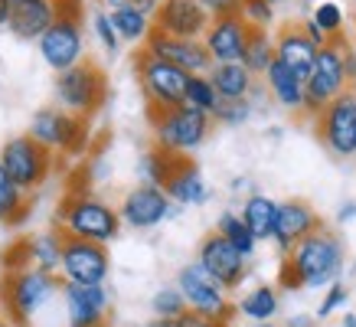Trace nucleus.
<instances>
[{
	"mask_svg": "<svg viewBox=\"0 0 356 327\" xmlns=\"http://www.w3.org/2000/svg\"><path fill=\"white\" fill-rule=\"evenodd\" d=\"M111 7H134V10H144V13H157V7H161V0H108Z\"/></svg>",
	"mask_w": 356,
	"mask_h": 327,
	"instance_id": "37998d69",
	"label": "nucleus"
},
{
	"mask_svg": "<svg viewBox=\"0 0 356 327\" xmlns=\"http://www.w3.org/2000/svg\"><path fill=\"white\" fill-rule=\"evenodd\" d=\"M343 327H356V314H353V311H346V314H343Z\"/></svg>",
	"mask_w": 356,
	"mask_h": 327,
	"instance_id": "8fccbe9b",
	"label": "nucleus"
},
{
	"mask_svg": "<svg viewBox=\"0 0 356 327\" xmlns=\"http://www.w3.org/2000/svg\"><path fill=\"white\" fill-rule=\"evenodd\" d=\"M7 17H10V0H0V30L7 26Z\"/></svg>",
	"mask_w": 356,
	"mask_h": 327,
	"instance_id": "09e8293b",
	"label": "nucleus"
},
{
	"mask_svg": "<svg viewBox=\"0 0 356 327\" xmlns=\"http://www.w3.org/2000/svg\"><path fill=\"white\" fill-rule=\"evenodd\" d=\"M180 324L184 327H229V321H213V317H203V314H196V311H186L180 317Z\"/></svg>",
	"mask_w": 356,
	"mask_h": 327,
	"instance_id": "79ce46f5",
	"label": "nucleus"
},
{
	"mask_svg": "<svg viewBox=\"0 0 356 327\" xmlns=\"http://www.w3.org/2000/svg\"><path fill=\"white\" fill-rule=\"evenodd\" d=\"M278 200H271V196L265 193H252L242 203V219H245V226L252 229V236L259 242H268L275 239V223H278Z\"/></svg>",
	"mask_w": 356,
	"mask_h": 327,
	"instance_id": "a878e982",
	"label": "nucleus"
},
{
	"mask_svg": "<svg viewBox=\"0 0 356 327\" xmlns=\"http://www.w3.org/2000/svg\"><path fill=\"white\" fill-rule=\"evenodd\" d=\"M281 308V298H278V288L275 285H255L252 292H245L238 298L236 311L248 321H255V324H268L271 317L278 314Z\"/></svg>",
	"mask_w": 356,
	"mask_h": 327,
	"instance_id": "bb28decb",
	"label": "nucleus"
},
{
	"mask_svg": "<svg viewBox=\"0 0 356 327\" xmlns=\"http://www.w3.org/2000/svg\"><path fill=\"white\" fill-rule=\"evenodd\" d=\"M92 26H95L98 43L105 46L108 53H118L121 36H118V30H115V23H111V13H95V20H92Z\"/></svg>",
	"mask_w": 356,
	"mask_h": 327,
	"instance_id": "ea45409f",
	"label": "nucleus"
},
{
	"mask_svg": "<svg viewBox=\"0 0 356 327\" xmlns=\"http://www.w3.org/2000/svg\"><path fill=\"white\" fill-rule=\"evenodd\" d=\"M317 138L334 157H353L356 154V88H346L337 95L321 115H317Z\"/></svg>",
	"mask_w": 356,
	"mask_h": 327,
	"instance_id": "f8f14e48",
	"label": "nucleus"
},
{
	"mask_svg": "<svg viewBox=\"0 0 356 327\" xmlns=\"http://www.w3.org/2000/svg\"><path fill=\"white\" fill-rule=\"evenodd\" d=\"M216 232L219 236H226L232 246H236L245 259H252L255 255V249H259V239L252 236V229L245 226V219H242V213H232V209H226V213H219L216 219Z\"/></svg>",
	"mask_w": 356,
	"mask_h": 327,
	"instance_id": "2f4dec72",
	"label": "nucleus"
},
{
	"mask_svg": "<svg viewBox=\"0 0 356 327\" xmlns=\"http://www.w3.org/2000/svg\"><path fill=\"white\" fill-rule=\"evenodd\" d=\"M121 213L115 207H108L105 200L86 193V190H72L65 193L59 216H56V229L63 236H76V239L102 242L108 246L115 236L121 232Z\"/></svg>",
	"mask_w": 356,
	"mask_h": 327,
	"instance_id": "f03ea898",
	"label": "nucleus"
},
{
	"mask_svg": "<svg viewBox=\"0 0 356 327\" xmlns=\"http://www.w3.org/2000/svg\"><path fill=\"white\" fill-rule=\"evenodd\" d=\"M163 190H167V196H170L177 207H203V203H209V196H213L203 170L190 157H177L173 161V170L167 177Z\"/></svg>",
	"mask_w": 356,
	"mask_h": 327,
	"instance_id": "412c9836",
	"label": "nucleus"
},
{
	"mask_svg": "<svg viewBox=\"0 0 356 327\" xmlns=\"http://www.w3.org/2000/svg\"><path fill=\"white\" fill-rule=\"evenodd\" d=\"M154 131V147H161L177 157H190L196 147H203L213 128V115L200 111L193 105H177L167 111H147Z\"/></svg>",
	"mask_w": 356,
	"mask_h": 327,
	"instance_id": "20e7f679",
	"label": "nucleus"
},
{
	"mask_svg": "<svg viewBox=\"0 0 356 327\" xmlns=\"http://www.w3.org/2000/svg\"><path fill=\"white\" fill-rule=\"evenodd\" d=\"M343 69H346V79H350V88H356V49L350 43L343 49Z\"/></svg>",
	"mask_w": 356,
	"mask_h": 327,
	"instance_id": "c03bdc74",
	"label": "nucleus"
},
{
	"mask_svg": "<svg viewBox=\"0 0 356 327\" xmlns=\"http://www.w3.org/2000/svg\"><path fill=\"white\" fill-rule=\"evenodd\" d=\"M144 327H184V324H180V317H154Z\"/></svg>",
	"mask_w": 356,
	"mask_h": 327,
	"instance_id": "de8ad7c7",
	"label": "nucleus"
},
{
	"mask_svg": "<svg viewBox=\"0 0 356 327\" xmlns=\"http://www.w3.org/2000/svg\"><path fill=\"white\" fill-rule=\"evenodd\" d=\"M63 301L69 327H98L105 324L111 311V298L105 285H65L63 282Z\"/></svg>",
	"mask_w": 356,
	"mask_h": 327,
	"instance_id": "a211bd4d",
	"label": "nucleus"
},
{
	"mask_svg": "<svg viewBox=\"0 0 356 327\" xmlns=\"http://www.w3.org/2000/svg\"><path fill=\"white\" fill-rule=\"evenodd\" d=\"M301 26H304V33H307V36H311V40H314V43H317V46H327V43H330V36H327V33H324V30H321V26H317V23L311 20V17H307V20H304Z\"/></svg>",
	"mask_w": 356,
	"mask_h": 327,
	"instance_id": "a18cd8bd",
	"label": "nucleus"
},
{
	"mask_svg": "<svg viewBox=\"0 0 356 327\" xmlns=\"http://www.w3.org/2000/svg\"><path fill=\"white\" fill-rule=\"evenodd\" d=\"M43 63L56 72H65L86 59V36L79 17H56V23L36 40Z\"/></svg>",
	"mask_w": 356,
	"mask_h": 327,
	"instance_id": "ddd939ff",
	"label": "nucleus"
},
{
	"mask_svg": "<svg viewBox=\"0 0 356 327\" xmlns=\"http://www.w3.org/2000/svg\"><path fill=\"white\" fill-rule=\"evenodd\" d=\"M59 17L56 0H10L7 30L20 40H40Z\"/></svg>",
	"mask_w": 356,
	"mask_h": 327,
	"instance_id": "4be33fe9",
	"label": "nucleus"
},
{
	"mask_svg": "<svg viewBox=\"0 0 356 327\" xmlns=\"http://www.w3.org/2000/svg\"><path fill=\"white\" fill-rule=\"evenodd\" d=\"M98 327H111V324H98Z\"/></svg>",
	"mask_w": 356,
	"mask_h": 327,
	"instance_id": "864d4df0",
	"label": "nucleus"
},
{
	"mask_svg": "<svg viewBox=\"0 0 356 327\" xmlns=\"http://www.w3.org/2000/svg\"><path fill=\"white\" fill-rule=\"evenodd\" d=\"M111 23L118 30L121 43H147V36L154 30V17L134 7H111Z\"/></svg>",
	"mask_w": 356,
	"mask_h": 327,
	"instance_id": "c85d7f7f",
	"label": "nucleus"
},
{
	"mask_svg": "<svg viewBox=\"0 0 356 327\" xmlns=\"http://www.w3.org/2000/svg\"><path fill=\"white\" fill-rule=\"evenodd\" d=\"M209 10L200 0H161V7L154 13V26L170 36H186V40H203L209 30Z\"/></svg>",
	"mask_w": 356,
	"mask_h": 327,
	"instance_id": "f3484780",
	"label": "nucleus"
},
{
	"mask_svg": "<svg viewBox=\"0 0 356 327\" xmlns=\"http://www.w3.org/2000/svg\"><path fill=\"white\" fill-rule=\"evenodd\" d=\"M350 219H356V200L340 203V209H337V223H350Z\"/></svg>",
	"mask_w": 356,
	"mask_h": 327,
	"instance_id": "49530a36",
	"label": "nucleus"
},
{
	"mask_svg": "<svg viewBox=\"0 0 356 327\" xmlns=\"http://www.w3.org/2000/svg\"><path fill=\"white\" fill-rule=\"evenodd\" d=\"M206 76H209V82L216 86L222 102L248 98L252 88H255V76L245 69V63H213V69H209Z\"/></svg>",
	"mask_w": 356,
	"mask_h": 327,
	"instance_id": "393cba45",
	"label": "nucleus"
},
{
	"mask_svg": "<svg viewBox=\"0 0 356 327\" xmlns=\"http://www.w3.org/2000/svg\"><path fill=\"white\" fill-rule=\"evenodd\" d=\"M324 226L321 216L314 213L311 203H304V200H284L278 207V223H275V246H278L284 255L298 246L301 239H307L311 232Z\"/></svg>",
	"mask_w": 356,
	"mask_h": 327,
	"instance_id": "aec40b11",
	"label": "nucleus"
},
{
	"mask_svg": "<svg viewBox=\"0 0 356 327\" xmlns=\"http://www.w3.org/2000/svg\"><path fill=\"white\" fill-rule=\"evenodd\" d=\"M108 95V79L92 59H82L79 65L56 72V102L59 109L72 111L79 118H92Z\"/></svg>",
	"mask_w": 356,
	"mask_h": 327,
	"instance_id": "0eeeda50",
	"label": "nucleus"
},
{
	"mask_svg": "<svg viewBox=\"0 0 356 327\" xmlns=\"http://www.w3.org/2000/svg\"><path fill=\"white\" fill-rule=\"evenodd\" d=\"M271 3H275V7H278V3H288V0H271Z\"/></svg>",
	"mask_w": 356,
	"mask_h": 327,
	"instance_id": "3c124183",
	"label": "nucleus"
},
{
	"mask_svg": "<svg viewBox=\"0 0 356 327\" xmlns=\"http://www.w3.org/2000/svg\"><path fill=\"white\" fill-rule=\"evenodd\" d=\"M311 20L317 23L330 40H340V30H343V23H346V13H343V7H340L337 0H321V3L311 10Z\"/></svg>",
	"mask_w": 356,
	"mask_h": 327,
	"instance_id": "c9c22d12",
	"label": "nucleus"
},
{
	"mask_svg": "<svg viewBox=\"0 0 356 327\" xmlns=\"http://www.w3.org/2000/svg\"><path fill=\"white\" fill-rule=\"evenodd\" d=\"M177 288L184 292L186 308L196 311V314L213 317V321H229V317L236 314V305L229 301V288H222L200 262H190V265L180 269Z\"/></svg>",
	"mask_w": 356,
	"mask_h": 327,
	"instance_id": "6e6552de",
	"label": "nucleus"
},
{
	"mask_svg": "<svg viewBox=\"0 0 356 327\" xmlns=\"http://www.w3.org/2000/svg\"><path fill=\"white\" fill-rule=\"evenodd\" d=\"M134 72H138L147 111H167V109H177V105L186 102L190 72H184L180 65L167 63V59H157V56H151L147 49H140V53L134 56Z\"/></svg>",
	"mask_w": 356,
	"mask_h": 327,
	"instance_id": "39448f33",
	"label": "nucleus"
},
{
	"mask_svg": "<svg viewBox=\"0 0 356 327\" xmlns=\"http://www.w3.org/2000/svg\"><path fill=\"white\" fill-rule=\"evenodd\" d=\"M343 262L346 249L340 236L321 226L284 255L278 285L281 288H330L334 282H340Z\"/></svg>",
	"mask_w": 356,
	"mask_h": 327,
	"instance_id": "f257e3e1",
	"label": "nucleus"
},
{
	"mask_svg": "<svg viewBox=\"0 0 356 327\" xmlns=\"http://www.w3.org/2000/svg\"><path fill=\"white\" fill-rule=\"evenodd\" d=\"M238 17L252 26V30H268L275 23V3L271 0H242Z\"/></svg>",
	"mask_w": 356,
	"mask_h": 327,
	"instance_id": "e433bc0d",
	"label": "nucleus"
},
{
	"mask_svg": "<svg viewBox=\"0 0 356 327\" xmlns=\"http://www.w3.org/2000/svg\"><path fill=\"white\" fill-rule=\"evenodd\" d=\"M265 88H268V95L278 102L281 109L288 111H304V79L294 72L291 65H284L281 59L268 65V72H265Z\"/></svg>",
	"mask_w": 356,
	"mask_h": 327,
	"instance_id": "b1692460",
	"label": "nucleus"
},
{
	"mask_svg": "<svg viewBox=\"0 0 356 327\" xmlns=\"http://www.w3.org/2000/svg\"><path fill=\"white\" fill-rule=\"evenodd\" d=\"M26 252H30V265L43 269L49 275H59V262H63V232H40L26 239Z\"/></svg>",
	"mask_w": 356,
	"mask_h": 327,
	"instance_id": "cd10ccee",
	"label": "nucleus"
},
{
	"mask_svg": "<svg viewBox=\"0 0 356 327\" xmlns=\"http://www.w3.org/2000/svg\"><path fill=\"white\" fill-rule=\"evenodd\" d=\"M118 213H121V223H124V226H131V229H154V226H161L163 219H170L173 200L167 196L163 186L138 184L134 190L124 193Z\"/></svg>",
	"mask_w": 356,
	"mask_h": 327,
	"instance_id": "dca6fc26",
	"label": "nucleus"
},
{
	"mask_svg": "<svg viewBox=\"0 0 356 327\" xmlns=\"http://www.w3.org/2000/svg\"><path fill=\"white\" fill-rule=\"evenodd\" d=\"M26 190H23L17 180H13L3 164H0V213H3V226H20L26 209H30V200H26Z\"/></svg>",
	"mask_w": 356,
	"mask_h": 327,
	"instance_id": "c756f323",
	"label": "nucleus"
},
{
	"mask_svg": "<svg viewBox=\"0 0 356 327\" xmlns=\"http://www.w3.org/2000/svg\"><path fill=\"white\" fill-rule=\"evenodd\" d=\"M242 63L252 76H265L268 65L275 63V36L268 30H252L248 33L245 53H242Z\"/></svg>",
	"mask_w": 356,
	"mask_h": 327,
	"instance_id": "7c9ffc66",
	"label": "nucleus"
},
{
	"mask_svg": "<svg viewBox=\"0 0 356 327\" xmlns=\"http://www.w3.org/2000/svg\"><path fill=\"white\" fill-rule=\"evenodd\" d=\"M151 311H154V317H184L190 308H186V298L177 285H163V288L154 292Z\"/></svg>",
	"mask_w": 356,
	"mask_h": 327,
	"instance_id": "f704fd0d",
	"label": "nucleus"
},
{
	"mask_svg": "<svg viewBox=\"0 0 356 327\" xmlns=\"http://www.w3.org/2000/svg\"><path fill=\"white\" fill-rule=\"evenodd\" d=\"M0 164L26 193H33L36 186H43V180L53 170V151H46L43 144L30 138V134H20V138H10L3 144Z\"/></svg>",
	"mask_w": 356,
	"mask_h": 327,
	"instance_id": "9b49d317",
	"label": "nucleus"
},
{
	"mask_svg": "<svg viewBox=\"0 0 356 327\" xmlns=\"http://www.w3.org/2000/svg\"><path fill=\"white\" fill-rule=\"evenodd\" d=\"M343 40H330L327 46L317 49L311 76L304 79V115L317 118L337 95H343L350 88V79H346L343 69Z\"/></svg>",
	"mask_w": 356,
	"mask_h": 327,
	"instance_id": "423d86ee",
	"label": "nucleus"
},
{
	"mask_svg": "<svg viewBox=\"0 0 356 327\" xmlns=\"http://www.w3.org/2000/svg\"><path fill=\"white\" fill-rule=\"evenodd\" d=\"M30 138L43 144L53 154H82L88 138L86 118H79L65 109H40L30 118Z\"/></svg>",
	"mask_w": 356,
	"mask_h": 327,
	"instance_id": "1a4fd4ad",
	"label": "nucleus"
},
{
	"mask_svg": "<svg viewBox=\"0 0 356 327\" xmlns=\"http://www.w3.org/2000/svg\"><path fill=\"white\" fill-rule=\"evenodd\" d=\"M248 33L252 26L238 13H226V17H213L209 30L203 33V43L213 56V63H242Z\"/></svg>",
	"mask_w": 356,
	"mask_h": 327,
	"instance_id": "6ab92c4d",
	"label": "nucleus"
},
{
	"mask_svg": "<svg viewBox=\"0 0 356 327\" xmlns=\"http://www.w3.org/2000/svg\"><path fill=\"white\" fill-rule=\"evenodd\" d=\"M0 327H10V324H7V321H3V317H0Z\"/></svg>",
	"mask_w": 356,
	"mask_h": 327,
	"instance_id": "603ef678",
	"label": "nucleus"
},
{
	"mask_svg": "<svg viewBox=\"0 0 356 327\" xmlns=\"http://www.w3.org/2000/svg\"><path fill=\"white\" fill-rule=\"evenodd\" d=\"M346 301H350V292H346V285H343V282H334L330 288H324V298H321V305H317V317H321V321H327L330 314L343 311Z\"/></svg>",
	"mask_w": 356,
	"mask_h": 327,
	"instance_id": "58836bf2",
	"label": "nucleus"
},
{
	"mask_svg": "<svg viewBox=\"0 0 356 327\" xmlns=\"http://www.w3.org/2000/svg\"><path fill=\"white\" fill-rule=\"evenodd\" d=\"M219 92H216V86L209 82V76L206 72H200V76H190V82H186V105H193V109H200V111H213L219 109Z\"/></svg>",
	"mask_w": 356,
	"mask_h": 327,
	"instance_id": "72a5a7b5",
	"label": "nucleus"
},
{
	"mask_svg": "<svg viewBox=\"0 0 356 327\" xmlns=\"http://www.w3.org/2000/svg\"><path fill=\"white\" fill-rule=\"evenodd\" d=\"M206 10H209V17H226V13H238V7H242V0H200Z\"/></svg>",
	"mask_w": 356,
	"mask_h": 327,
	"instance_id": "a19ab883",
	"label": "nucleus"
},
{
	"mask_svg": "<svg viewBox=\"0 0 356 327\" xmlns=\"http://www.w3.org/2000/svg\"><path fill=\"white\" fill-rule=\"evenodd\" d=\"M0 223H3V213H0Z\"/></svg>",
	"mask_w": 356,
	"mask_h": 327,
	"instance_id": "5fc2aeb1",
	"label": "nucleus"
},
{
	"mask_svg": "<svg viewBox=\"0 0 356 327\" xmlns=\"http://www.w3.org/2000/svg\"><path fill=\"white\" fill-rule=\"evenodd\" d=\"M56 292H63V282L56 275L33 269V265L13 269L3 275V285H0V308H3L7 321L30 327V321L53 301Z\"/></svg>",
	"mask_w": 356,
	"mask_h": 327,
	"instance_id": "7ed1b4c3",
	"label": "nucleus"
},
{
	"mask_svg": "<svg viewBox=\"0 0 356 327\" xmlns=\"http://www.w3.org/2000/svg\"><path fill=\"white\" fill-rule=\"evenodd\" d=\"M173 161H177V154H167V151H161V147H151L138 164L140 184L163 186L167 184V177H170V170H173Z\"/></svg>",
	"mask_w": 356,
	"mask_h": 327,
	"instance_id": "473e14b6",
	"label": "nucleus"
},
{
	"mask_svg": "<svg viewBox=\"0 0 356 327\" xmlns=\"http://www.w3.org/2000/svg\"><path fill=\"white\" fill-rule=\"evenodd\" d=\"M111 272L108 246L102 242L63 236V262H59V278L65 285H105Z\"/></svg>",
	"mask_w": 356,
	"mask_h": 327,
	"instance_id": "9d476101",
	"label": "nucleus"
},
{
	"mask_svg": "<svg viewBox=\"0 0 356 327\" xmlns=\"http://www.w3.org/2000/svg\"><path fill=\"white\" fill-rule=\"evenodd\" d=\"M196 262H200V265H203L206 272L213 275L222 288H229V292L238 288V285L245 282V275H248V269H245L248 259L226 239V236H219L216 229L200 242V249H196Z\"/></svg>",
	"mask_w": 356,
	"mask_h": 327,
	"instance_id": "4468645a",
	"label": "nucleus"
},
{
	"mask_svg": "<svg viewBox=\"0 0 356 327\" xmlns=\"http://www.w3.org/2000/svg\"><path fill=\"white\" fill-rule=\"evenodd\" d=\"M252 95L248 98H232V102H219V109L213 111V121L219 125H229V128H236V125H245L252 118Z\"/></svg>",
	"mask_w": 356,
	"mask_h": 327,
	"instance_id": "4c0bfd02",
	"label": "nucleus"
},
{
	"mask_svg": "<svg viewBox=\"0 0 356 327\" xmlns=\"http://www.w3.org/2000/svg\"><path fill=\"white\" fill-rule=\"evenodd\" d=\"M144 49L157 59H167V63L180 65L184 72L190 76H200V72H209L213 69V56L206 49L203 40H186V36H170V33H163L154 26L151 36H147V43Z\"/></svg>",
	"mask_w": 356,
	"mask_h": 327,
	"instance_id": "2eb2a0df",
	"label": "nucleus"
},
{
	"mask_svg": "<svg viewBox=\"0 0 356 327\" xmlns=\"http://www.w3.org/2000/svg\"><path fill=\"white\" fill-rule=\"evenodd\" d=\"M317 49H321V46L304 33L301 23H284V26L275 33V59H281L284 65H291L301 79L311 76Z\"/></svg>",
	"mask_w": 356,
	"mask_h": 327,
	"instance_id": "5701e85b",
	"label": "nucleus"
}]
</instances>
